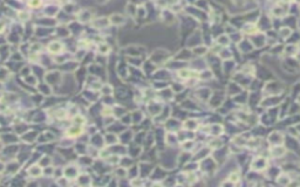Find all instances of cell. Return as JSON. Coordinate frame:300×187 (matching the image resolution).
Here are the masks:
<instances>
[{
  "label": "cell",
  "mask_w": 300,
  "mask_h": 187,
  "mask_svg": "<svg viewBox=\"0 0 300 187\" xmlns=\"http://www.w3.org/2000/svg\"><path fill=\"white\" fill-rule=\"evenodd\" d=\"M81 132H82V129H81L80 126H73V127H70V129L68 130V136H70V137H76V136L81 135Z\"/></svg>",
  "instance_id": "cell-1"
},
{
  "label": "cell",
  "mask_w": 300,
  "mask_h": 187,
  "mask_svg": "<svg viewBox=\"0 0 300 187\" xmlns=\"http://www.w3.org/2000/svg\"><path fill=\"white\" fill-rule=\"evenodd\" d=\"M39 4H40V0H31V1H29V5L33 6V7L39 6Z\"/></svg>",
  "instance_id": "cell-2"
},
{
  "label": "cell",
  "mask_w": 300,
  "mask_h": 187,
  "mask_svg": "<svg viewBox=\"0 0 300 187\" xmlns=\"http://www.w3.org/2000/svg\"><path fill=\"white\" fill-rule=\"evenodd\" d=\"M238 174L236 173V174H231V178H230V180H232V181H235V183H237L238 181Z\"/></svg>",
  "instance_id": "cell-3"
}]
</instances>
